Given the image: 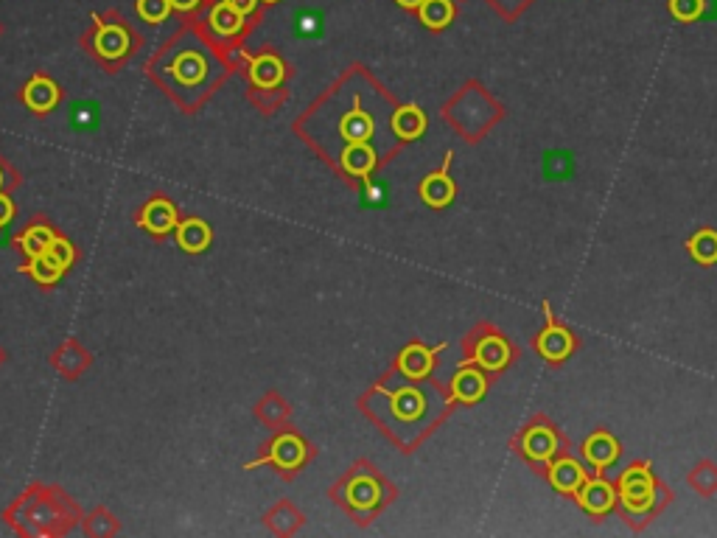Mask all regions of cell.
<instances>
[{
  "instance_id": "6da1fadb",
  "label": "cell",
  "mask_w": 717,
  "mask_h": 538,
  "mask_svg": "<svg viewBox=\"0 0 717 538\" xmlns=\"http://www.w3.org/2000/svg\"><path fill=\"white\" fill-rule=\"evenodd\" d=\"M619 502L631 513H647L653 508V499H656V480L650 474V466L647 463H639V466H631L622 471L619 477Z\"/></svg>"
},
{
  "instance_id": "7a4b0ae2",
  "label": "cell",
  "mask_w": 717,
  "mask_h": 538,
  "mask_svg": "<svg viewBox=\"0 0 717 538\" xmlns=\"http://www.w3.org/2000/svg\"><path fill=\"white\" fill-rule=\"evenodd\" d=\"M544 317H547V328L538 334L535 348H538V354L549 359V362H563L566 356L575 351V337L569 334V328H563L561 323L555 320L549 303H544Z\"/></svg>"
},
{
  "instance_id": "3957f363",
  "label": "cell",
  "mask_w": 717,
  "mask_h": 538,
  "mask_svg": "<svg viewBox=\"0 0 717 538\" xmlns=\"http://www.w3.org/2000/svg\"><path fill=\"white\" fill-rule=\"evenodd\" d=\"M617 488L605 480H586L577 488V505L591 516H605L617 505Z\"/></svg>"
},
{
  "instance_id": "277c9868",
  "label": "cell",
  "mask_w": 717,
  "mask_h": 538,
  "mask_svg": "<svg viewBox=\"0 0 717 538\" xmlns=\"http://www.w3.org/2000/svg\"><path fill=\"white\" fill-rule=\"evenodd\" d=\"M547 477L555 491H561V494H577V488L586 482V471H583V466L577 463L575 457H561V460L552 457Z\"/></svg>"
},
{
  "instance_id": "5b68a950",
  "label": "cell",
  "mask_w": 717,
  "mask_h": 538,
  "mask_svg": "<svg viewBox=\"0 0 717 538\" xmlns=\"http://www.w3.org/2000/svg\"><path fill=\"white\" fill-rule=\"evenodd\" d=\"M521 452L535 463H547L558 454V438L549 426H530L521 438Z\"/></svg>"
},
{
  "instance_id": "8992f818",
  "label": "cell",
  "mask_w": 717,
  "mask_h": 538,
  "mask_svg": "<svg viewBox=\"0 0 717 538\" xmlns=\"http://www.w3.org/2000/svg\"><path fill=\"white\" fill-rule=\"evenodd\" d=\"M449 160L451 155L446 157V166L435 174H429L426 180L421 183V197L426 205H432V208H446L451 199H454V183H451L449 177Z\"/></svg>"
},
{
  "instance_id": "52a82bcc",
  "label": "cell",
  "mask_w": 717,
  "mask_h": 538,
  "mask_svg": "<svg viewBox=\"0 0 717 538\" xmlns=\"http://www.w3.org/2000/svg\"><path fill=\"white\" fill-rule=\"evenodd\" d=\"M583 452L589 457V463H594L597 468H608L617 463L619 443L611 432H594L583 443Z\"/></svg>"
},
{
  "instance_id": "ba28073f",
  "label": "cell",
  "mask_w": 717,
  "mask_h": 538,
  "mask_svg": "<svg viewBox=\"0 0 717 538\" xmlns=\"http://www.w3.org/2000/svg\"><path fill=\"white\" fill-rule=\"evenodd\" d=\"M485 390H488V382H485V376H482V370L477 368H463L457 376H454V382H451V393L457 401H465V404H474L479 398L485 396Z\"/></svg>"
},
{
  "instance_id": "9c48e42d",
  "label": "cell",
  "mask_w": 717,
  "mask_h": 538,
  "mask_svg": "<svg viewBox=\"0 0 717 538\" xmlns=\"http://www.w3.org/2000/svg\"><path fill=\"white\" fill-rule=\"evenodd\" d=\"M474 362L479 368L485 370H502L510 362V345L502 337H485L477 342V351H474Z\"/></svg>"
},
{
  "instance_id": "30bf717a",
  "label": "cell",
  "mask_w": 717,
  "mask_h": 538,
  "mask_svg": "<svg viewBox=\"0 0 717 538\" xmlns=\"http://www.w3.org/2000/svg\"><path fill=\"white\" fill-rule=\"evenodd\" d=\"M306 457V446L303 440H297L295 435H281V438L272 443V454L267 460H258V463H275L281 468H297Z\"/></svg>"
},
{
  "instance_id": "8fae6325",
  "label": "cell",
  "mask_w": 717,
  "mask_h": 538,
  "mask_svg": "<svg viewBox=\"0 0 717 538\" xmlns=\"http://www.w3.org/2000/svg\"><path fill=\"white\" fill-rule=\"evenodd\" d=\"M26 104H29L34 113H48L54 104L59 101V90L51 79L45 76H34L29 85H26Z\"/></svg>"
},
{
  "instance_id": "7c38bea8",
  "label": "cell",
  "mask_w": 717,
  "mask_h": 538,
  "mask_svg": "<svg viewBox=\"0 0 717 538\" xmlns=\"http://www.w3.org/2000/svg\"><path fill=\"white\" fill-rule=\"evenodd\" d=\"M435 354L432 348H423V345H409L404 348V354H401V370L407 373L409 379H423V376H429V370L435 365Z\"/></svg>"
},
{
  "instance_id": "4fadbf2b",
  "label": "cell",
  "mask_w": 717,
  "mask_h": 538,
  "mask_svg": "<svg viewBox=\"0 0 717 538\" xmlns=\"http://www.w3.org/2000/svg\"><path fill=\"white\" fill-rule=\"evenodd\" d=\"M393 129L398 138H404V141H415V138H421L423 129H426V115H423L421 107H401L398 113L393 115Z\"/></svg>"
},
{
  "instance_id": "5bb4252c",
  "label": "cell",
  "mask_w": 717,
  "mask_h": 538,
  "mask_svg": "<svg viewBox=\"0 0 717 538\" xmlns=\"http://www.w3.org/2000/svg\"><path fill=\"white\" fill-rule=\"evenodd\" d=\"M342 163H345V171L353 174V177H367L373 171V166H376V155L367 146V141H356L348 143V149L342 155Z\"/></svg>"
},
{
  "instance_id": "9a60e30c",
  "label": "cell",
  "mask_w": 717,
  "mask_h": 538,
  "mask_svg": "<svg viewBox=\"0 0 717 538\" xmlns=\"http://www.w3.org/2000/svg\"><path fill=\"white\" fill-rule=\"evenodd\" d=\"M177 241L188 253H202L211 244V227L205 225L202 219H188L177 227Z\"/></svg>"
},
{
  "instance_id": "2e32d148",
  "label": "cell",
  "mask_w": 717,
  "mask_h": 538,
  "mask_svg": "<svg viewBox=\"0 0 717 538\" xmlns=\"http://www.w3.org/2000/svg\"><path fill=\"white\" fill-rule=\"evenodd\" d=\"M129 48V34L121 26H104L96 34V51L104 59H118L127 54Z\"/></svg>"
},
{
  "instance_id": "e0dca14e",
  "label": "cell",
  "mask_w": 717,
  "mask_h": 538,
  "mask_svg": "<svg viewBox=\"0 0 717 538\" xmlns=\"http://www.w3.org/2000/svg\"><path fill=\"white\" fill-rule=\"evenodd\" d=\"M250 79L258 87H275L283 79V62L272 54H264L250 62Z\"/></svg>"
},
{
  "instance_id": "ac0fdd59",
  "label": "cell",
  "mask_w": 717,
  "mask_h": 538,
  "mask_svg": "<svg viewBox=\"0 0 717 538\" xmlns=\"http://www.w3.org/2000/svg\"><path fill=\"white\" fill-rule=\"evenodd\" d=\"M171 71H174V76H177L183 85H199L202 76H205V71H208V62H205V57L197 54V51H185V54L177 57V62H174Z\"/></svg>"
},
{
  "instance_id": "d6986e66",
  "label": "cell",
  "mask_w": 717,
  "mask_h": 538,
  "mask_svg": "<svg viewBox=\"0 0 717 538\" xmlns=\"http://www.w3.org/2000/svg\"><path fill=\"white\" fill-rule=\"evenodd\" d=\"M143 225L149 227L152 233H169L171 227H177V213H174V205L166 202V199H155L146 213H143Z\"/></svg>"
},
{
  "instance_id": "ffe728a7",
  "label": "cell",
  "mask_w": 717,
  "mask_h": 538,
  "mask_svg": "<svg viewBox=\"0 0 717 538\" xmlns=\"http://www.w3.org/2000/svg\"><path fill=\"white\" fill-rule=\"evenodd\" d=\"M687 250L698 264L712 267V264H717V233L715 230H698V233L687 241Z\"/></svg>"
},
{
  "instance_id": "44dd1931",
  "label": "cell",
  "mask_w": 717,
  "mask_h": 538,
  "mask_svg": "<svg viewBox=\"0 0 717 538\" xmlns=\"http://www.w3.org/2000/svg\"><path fill=\"white\" fill-rule=\"evenodd\" d=\"M418 15H421L423 26H429V29H446L451 20H454V3H451V0H423Z\"/></svg>"
},
{
  "instance_id": "7402d4cb",
  "label": "cell",
  "mask_w": 717,
  "mask_h": 538,
  "mask_svg": "<svg viewBox=\"0 0 717 538\" xmlns=\"http://www.w3.org/2000/svg\"><path fill=\"white\" fill-rule=\"evenodd\" d=\"M423 407H426V401H423V396L415 390V387H404V390H398L393 396V412L401 418V421H415V418H421Z\"/></svg>"
},
{
  "instance_id": "603a6c76",
  "label": "cell",
  "mask_w": 717,
  "mask_h": 538,
  "mask_svg": "<svg viewBox=\"0 0 717 538\" xmlns=\"http://www.w3.org/2000/svg\"><path fill=\"white\" fill-rule=\"evenodd\" d=\"M23 272H31L34 281H40V284H57L59 278H62V272H65V267L59 264L54 255L45 250L43 255H34L31 264L23 269Z\"/></svg>"
},
{
  "instance_id": "cb8c5ba5",
  "label": "cell",
  "mask_w": 717,
  "mask_h": 538,
  "mask_svg": "<svg viewBox=\"0 0 717 538\" xmlns=\"http://www.w3.org/2000/svg\"><path fill=\"white\" fill-rule=\"evenodd\" d=\"M211 26L219 31V34H239L241 26H244V15L222 0L211 12Z\"/></svg>"
},
{
  "instance_id": "d4e9b609",
  "label": "cell",
  "mask_w": 717,
  "mask_h": 538,
  "mask_svg": "<svg viewBox=\"0 0 717 538\" xmlns=\"http://www.w3.org/2000/svg\"><path fill=\"white\" fill-rule=\"evenodd\" d=\"M348 502L353 508H373L379 502V485L370 480V477H359V480L351 482L348 488Z\"/></svg>"
},
{
  "instance_id": "484cf974",
  "label": "cell",
  "mask_w": 717,
  "mask_h": 538,
  "mask_svg": "<svg viewBox=\"0 0 717 538\" xmlns=\"http://www.w3.org/2000/svg\"><path fill=\"white\" fill-rule=\"evenodd\" d=\"M54 239H57V236H54L48 227L40 225V227H29V230H26V233H23V236H20L17 241H20V247H23V250H26V253L34 258V255H43L45 250L54 244Z\"/></svg>"
},
{
  "instance_id": "4316f807",
  "label": "cell",
  "mask_w": 717,
  "mask_h": 538,
  "mask_svg": "<svg viewBox=\"0 0 717 538\" xmlns=\"http://www.w3.org/2000/svg\"><path fill=\"white\" fill-rule=\"evenodd\" d=\"M342 135L348 138L351 143L356 141H367L370 135H373V121H370V115L365 113H351L345 118V124H342Z\"/></svg>"
},
{
  "instance_id": "83f0119b",
  "label": "cell",
  "mask_w": 717,
  "mask_h": 538,
  "mask_svg": "<svg viewBox=\"0 0 717 538\" xmlns=\"http://www.w3.org/2000/svg\"><path fill=\"white\" fill-rule=\"evenodd\" d=\"M171 9H174L171 0H138V15H141L146 23H160V20H166Z\"/></svg>"
},
{
  "instance_id": "f1b7e54d",
  "label": "cell",
  "mask_w": 717,
  "mask_h": 538,
  "mask_svg": "<svg viewBox=\"0 0 717 538\" xmlns=\"http://www.w3.org/2000/svg\"><path fill=\"white\" fill-rule=\"evenodd\" d=\"M670 15L681 23H695L703 15V0H670Z\"/></svg>"
},
{
  "instance_id": "f546056e",
  "label": "cell",
  "mask_w": 717,
  "mask_h": 538,
  "mask_svg": "<svg viewBox=\"0 0 717 538\" xmlns=\"http://www.w3.org/2000/svg\"><path fill=\"white\" fill-rule=\"evenodd\" d=\"M48 253L54 255V258H57L59 264H62V267H65V269L71 267L73 247H71V244H68V241H65V239H54V244L48 247Z\"/></svg>"
},
{
  "instance_id": "4dcf8cb0",
  "label": "cell",
  "mask_w": 717,
  "mask_h": 538,
  "mask_svg": "<svg viewBox=\"0 0 717 538\" xmlns=\"http://www.w3.org/2000/svg\"><path fill=\"white\" fill-rule=\"evenodd\" d=\"M12 213H15V205H12V199L3 197V194H0V225H6V222L12 219Z\"/></svg>"
},
{
  "instance_id": "1f68e13d",
  "label": "cell",
  "mask_w": 717,
  "mask_h": 538,
  "mask_svg": "<svg viewBox=\"0 0 717 538\" xmlns=\"http://www.w3.org/2000/svg\"><path fill=\"white\" fill-rule=\"evenodd\" d=\"M225 3H230V6H233L236 12H241V15H250L255 6H258V0H225Z\"/></svg>"
},
{
  "instance_id": "d6a6232c",
  "label": "cell",
  "mask_w": 717,
  "mask_h": 538,
  "mask_svg": "<svg viewBox=\"0 0 717 538\" xmlns=\"http://www.w3.org/2000/svg\"><path fill=\"white\" fill-rule=\"evenodd\" d=\"M197 3H199V0H171V6H174V9H183V12H188V9H194Z\"/></svg>"
},
{
  "instance_id": "836d02e7",
  "label": "cell",
  "mask_w": 717,
  "mask_h": 538,
  "mask_svg": "<svg viewBox=\"0 0 717 538\" xmlns=\"http://www.w3.org/2000/svg\"><path fill=\"white\" fill-rule=\"evenodd\" d=\"M398 3H401L404 9H421L423 0H398Z\"/></svg>"
},
{
  "instance_id": "e575fe53",
  "label": "cell",
  "mask_w": 717,
  "mask_h": 538,
  "mask_svg": "<svg viewBox=\"0 0 717 538\" xmlns=\"http://www.w3.org/2000/svg\"><path fill=\"white\" fill-rule=\"evenodd\" d=\"M264 3H278V0H264Z\"/></svg>"
},
{
  "instance_id": "d590c367",
  "label": "cell",
  "mask_w": 717,
  "mask_h": 538,
  "mask_svg": "<svg viewBox=\"0 0 717 538\" xmlns=\"http://www.w3.org/2000/svg\"><path fill=\"white\" fill-rule=\"evenodd\" d=\"M0 185H3V174H0Z\"/></svg>"
}]
</instances>
